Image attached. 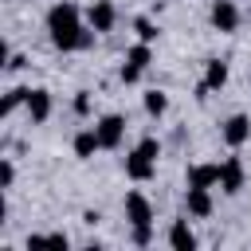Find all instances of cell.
I'll return each instance as SVG.
<instances>
[{"label": "cell", "mask_w": 251, "mask_h": 251, "mask_svg": "<svg viewBox=\"0 0 251 251\" xmlns=\"http://www.w3.org/2000/svg\"><path fill=\"white\" fill-rule=\"evenodd\" d=\"M47 31H51V43L59 51H86L94 43V35H98L90 24H82L78 4H71V0H59L47 12Z\"/></svg>", "instance_id": "cell-1"}, {"label": "cell", "mask_w": 251, "mask_h": 251, "mask_svg": "<svg viewBox=\"0 0 251 251\" xmlns=\"http://www.w3.org/2000/svg\"><path fill=\"white\" fill-rule=\"evenodd\" d=\"M157 153H161L157 137H141L137 149L126 157V176H129V180H149V176L157 173Z\"/></svg>", "instance_id": "cell-2"}, {"label": "cell", "mask_w": 251, "mask_h": 251, "mask_svg": "<svg viewBox=\"0 0 251 251\" xmlns=\"http://www.w3.org/2000/svg\"><path fill=\"white\" fill-rule=\"evenodd\" d=\"M149 63H153V47H149L145 39H141V43H133V47L126 51L122 71H118V75H122V82H137V78H141V71H145Z\"/></svg>", "instance_id": "cell-3"}, {"label": "cell", "mask_w": 251, "mask_h": 251, "mask_svg": "<svg viewBox=\"0 0 251 251\" xmlns=\"http://www.w3.org/2000/svg\"><path fill=\"white\" fill-rule=\"evenodd\" d=\"M94 129H98L102 149H118V145H122V137H126V118H122V114H106Z\"/></svg>", "instance_id": "cell-4"}, {"label": "cell", "mask_w": 251, "mask_h": 251, "mask_svg": "<svg viewBox=\"0 0 251 251\" xmlns=\"http://www.w3.org/2000/svg\"><path fill=\"white\" fill-rule=\"evenodd\" d=\"M114 20H118V8H114V0H94L90 8H86V24L102 35V31H110L114 27Z\"/></svg>", "instance_id": "cell-5"}, {"label": "cell", "mask_w": 251, "mask_h": 251, "mask_svg": "<svg viewBox=\"0 0 251 251\" xmlns=\"http://www.w3.org/2000/svg\"><path fill=\"white\" fill-rule=\"evenodd\" d=\"M212 27L216 31H235L239 27V8L231 0H216L212 4Z\"/></svg>", "instance_id": "cell-6"}, {"label": "cell", "mask_w": 251, "mask_h": 251, "mask_svg": "<svg viewBox=\"0 0 251 251\" xmlns=\"http://www.w3.org/2000/svg\"><path fill=\"white\" fill-rule=\"evenodd\" d=\"M247 137H251V118H247V114H231V118L224 122V141H227L231 149H239Z\"/></svg>", "instance_id": "cell-7"}, {"label": "cell", "mask_w": 251, "mask_h": 251, "mask_svg": "<svg viewBox=\"0 0 251 251\" xmlns=\"http://www.w3.org/2000/svg\"><path fill=\"white\" fill-rule=\"evenodd\" d=\"M126 220L137 227V224H153V204L141 196V192H129L126 196Z\"/></svg>", "instance_id": "cell-8"}, {"label": "cell", "mask_w": 251, "mask_h": 251, "mask_svg": "<svg viewBox=\"0 0 251 251\" xmlns=\"http://www.w3.org/2000/svg\"><path fill=\"white\" fill-rule=\"evenodd\" d=\"M184 204H188V216H196V220L212 216V192H208V188H200V184H188Z\"/></svg>", "instance_id": "cell-9"}, {"label": "cell", "mask_w": 251, "mask_h": 251, "mask_svg": "<svg viewBox=\"0 0 251 251\" xmlns=\"http://www.w3.org/2000/svg\"><path fill=\"white\" fill-rule=\"evenodd\" d=\"M27 118H31V122H47V118H51V94H47L43 86L27 90Z\"/></svg>", "instance_id": "cell-10"}, {"label": "cell", "mask_w": 251, "mask_h": 251, "mask_svg": "<svg viewBox=\"0 0 251 251\" xmlns=\"http://www.w3.org/2000/svg\"><path fill=\"white\" fill-rule=\"evenodd\" d=\"M220 188L224 192H239L243 188V165H239V157H227L220 165Z\"/></svg>", "instance_id": "cell-11"}, {"label": "cell", "mask_w": 251, "mask_h": 251, "mask_svg": "<svg viewBox=\"0 0 251 251\" xmlns=\"http://www.w3.org/2000/svg\"><path fill=\"white\" fill-rule=\"evenodd\" d=\"M169 243H173L176 251H192V247H196V235H192L188 220H173V224H169Z\"/></svg>", "instance_id": "cell-12"}, {"label": "cell", "mask_w": 251, "mask_h": 251, "mask_svg": "<svg viewBox=\"0 0 251 251\" xmlns=\"http://www.w3.org/2000/svg\"><path fill=\"white\" fill-rule=\"evenodd\" d=\"M98 149H102V141H98V129H82V133H75V157L90 161Z\"/></svg>", "instance_id": "cell-13"}, {"label": "cell", "mask_w": 251, "mask_h": 251, "mask_svg": "<svg viewBox=\"0 0 251 251\" xmlns=\"http://www.w3.org/2000/svg\"><path fill=\"white\" fill-rule=\"evenodd\" d=\"M224 82H227V63L224 59H208L204 63V86L208 90H220Z\"/></svg>", "instance_id": "cell-14"}, {"label": "cell", "mask_w": 251, "mask_h": 251, "mask_svg": "<svg viewBox=\"0 0 251 251\" xmlns=\"http://www.w3.org/2000/svg\"><path fill=\"white\" fill-rule=\"evenodd\" d=\"M188 184H200V188L220 184V165H192L188 169Z\"/></svg>", "instance_id": "cell-15"}, {"label": "cell", "mask_w": 251, "mask_h": 251, "mask_svg": "<svg viewBox=\"0 0 251 251\" xmlns=\"http://www.w3.org/2000/svg\"><path fill=\"white\" fill-rule=\"evenodd\" d=\"M20 106H27V86H12V90L4 94V102H0V114H12V110H20Z\"/></svg>", "instance_id": "cell-16"}, {"label": "cell", "mask_w": 251, "mask_h": 251, "mask_svg": "<svg viewBox=\"0 0 251 251\" xmlns=\"http://www.w3.org/2000/svg\"><path fill=\"white\" fill-rule=\"evenodd\" d=\"M165 110H169V98H165V90H145V114L161 118Z\"/></svg>", "instance_id": "cell-17"}, {"label": "cell", "mask_w": 251, "mask_h": 251, "mask_svg": "<svg viewBox=\"0 0 251 251\" xmlns=\"http://www.w3.org/2000/svg\"><path fill=\"white\" fill-rule=\"evenodd\" d=\"M133 27H137V35H141L145 43H153V39H157V24H153V20H145V16H137V20H133Z\"/></svg>", "instance_id": "cell-18"}, {"label": "cell", "mask_w": 251, "mask_h": 251, "mask_svg": "<svg viewBox=\"0 0 251 251\" xmlns=\"http://www.w3.org/2000/svg\"><path fill=\"white\" fill-rule=\"evenodd\" d=\"M133 243H137V247H149V243H153V224H137V227H133Z\"/></svg>", "instance_id": "cell-19"}, {"label": "cell", "mask_w": 251, "mask_h": 251, "mask_svg": "<svg viewBox=\"0 0 251 251\" xmlns=\"http://www.w3.org/2000/svg\"><path fill=\"white\" fill-rule=\"evenodd\" d=\"M27 243H51V247H67V235H63V231H51V235H35V239H27Z\"/></svg>", "instance_id": "cell-20"}, {"label": "cell", "mask_w": 251, "mask_h": 251, "mask_svg": "<svg viewBox=\"0 0 251 251\" xmlns=\"http://www.w3.org/2000/svg\"><path fill=\"white\" fill-rule=\"evenodd\" d=\"M12 180H16V165H12V161H4V165H0V184H4V188H12Z\"/></svg>", "instance_id": "cell-21"}, {"label": "cell", "mask_w": 251, "mask_h": 251, "mask_svg": "<svg viewBox=\"0 0 251 251\" xmlns=\"http://www.w3.org/2000/svg\"><path fill=\"white\" fill-rule=\"evenodd\" d=\"M75 114H90V94H86V90L75 94Z\"/></svg>", "instance_id": "cell-22"}, {"label": "cell", "mask_w": 251, "mask_h": 251, "mask_svg": "<svg viewBox=\"0 0 251 251\" xmlns=\"http://www.w3.org/2000/svg\"><path fill=\"white\" fill-rule=\"evenodd\" d=\"M8 67H12V71H20V67H27V59H24V55H12V59H8Z\"/></svg>", "instance_id": "cell-23"}]
</instances>
